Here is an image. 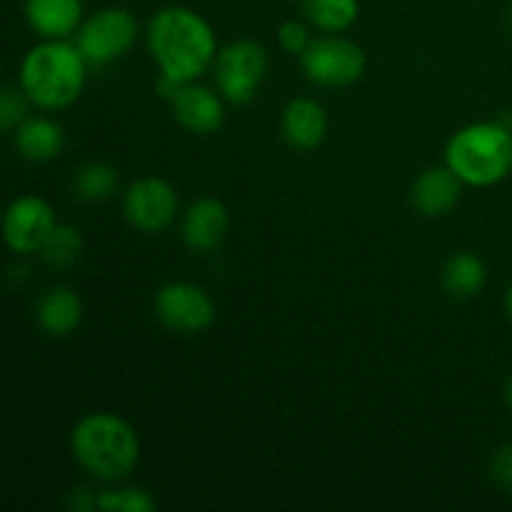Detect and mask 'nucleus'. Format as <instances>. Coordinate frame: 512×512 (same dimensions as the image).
<instances>
[{
  "mask_svg": "<svg viewBox=\"0 0 512 512\" xmlns=\"http://www.w3.org/2000/svg\"><path fill=\"white\" fill-rule=\"evenodd\" d=\"M180 213V198L173 183L158 175L133 180L123 193V215L135 230L158 235L173 228Z\"/></svg>",
  "mask_w": 512,
  "mask_h": 512,
  "instance_id": "6e6552de",
  "label": "nucleus"
},
{
  "mask_svg": "<svg viewBox=\"0 0 512 512\" xmlns=\"http://www.w3.org/2000/svg\"><path fill=\"white\" fill-rule=\"evenodd\" d=\"M68 508L75 512H90V510H98V493L85 485H78L68 493Z\"/></svg>",
  "mask_w": 512,
  "mask_h": 512,
  "instance_id": "a878e982",
  "label": "nucleus"
},
{
  "mask_svg": "<svg viewBox=\"0 0 512 512\" xmlns=\"http://www.w3.org/2000/svg\"><path fill=\"white\" fill-rule=\"evenodd\" d=\"M30 100L23 88H10L0 85V130H15L25 118H28Z\"/></svg>",
  "mask_w": 512,
  "mask_h": 512,
  "instance_id": "5701e85b",
  "label": "nucleus"
},
{
  "mask_svg": "<svg viewBox=\"0 0 512 512\" xmlns=\"http://www.w3.org/2000/svg\"><path fill=\"white\" fill-rule=\"evenodd\" d=\"M15 150L28 163H50L65 150V130L48 115H28L13 130Z\"/></svg>",
  "mask_w": 512,
  "mask_h": 512,
  "instance_id": "f3484780",
  "label": "nucleus"
},
{
  "mask_svg": "<svg viewBox=\"0 0 512 512\" xmlns=\"http://www.w3.org/2000/svg\"><path fill=\"white\" fill-rule=\"evenodd\" d=\"M510 175H512V163H510Z\"/></svg>",
  "mask_w": 512,
  "mask_h": 512,
  "instance_id": "7c9ffc66",
  "label": "nucleus"
},
{
  "mask_svg": "<svg viewBox=\"0 0 512 512\" xmlns=\"http://www.w3.org/2000/svg\"><path fill=\"white\" fill-rule=\"evenodd\" d=\"M303 15L320 33H345L360 15V0H300Z\"/></svg>",
  "mask_w": 512,
  "mask_h": 512,
  "instance_id": "aec40b11",
  "label": "nucleus"
},
{
  "mask_svg": "<svg viewBox=\"0 0 512 512\" xmlns=\"http://www.w3.org/2000/svg\"><path fill=\"white\" fill-rule=\"evenodd\" d=\"M305 78L318 88H348L365 75V50L340 33H323L298 55Z\"/></svg>",
  "mask_w": 512,
  "mask_h": 512,
  "instance_id": "0eeeda50",
  "label": "nucleus"
},
{
  "mask_svg": "<svg viewBox=\"0 0 512 512\" xmlns=\"http://www.w3.org/2000/svg\"><path fill=\"white\" fill-rule=\"evenodd\" d=\"M40 258L45 265L55 270H65L70 265L78 263V258L83 255V235L75 225L70 223H55V228L50 230L48 240L40 248Z\"/></svg>",
  "mask_w": 512,
  "mask_h": 512,
  "instance_id": "412c9836",
  "label": "nucleus"
},
{
  "mask_svg": "<svg viewBox=\"0 0 512 512\" xmlns=\"http://www.w3.org/2000/svg\"><path fill=\"white\" fill-rule=\"evenodd\" d=\"M175 123L193 135H213L225 123V100L215 88L198 80L183 83L168 100Z\"/></svg>",
  "mask_w": 512,
  "mask_h": 512,
  "instance_id": "9b49d317",
  "label": "nucleus"
},
{
  "mask_svg": "<svg viewBox=\"0 0 512 512\" xmlns=\"http://www.w3.org/2000/svg\"><path fill=\"white\" fill-rule=\"evenodd\" d=\"M145 45L158 73L178 83H193L208 73L220 50L213 25L188 5L155 10L145 28Z\"/></svg>",
  "mask_w": 512,
  "mask_h": 512,
  "instance_id": "f257e3e1",
  "label": "nucleus"
},
{
  "mask_svg": "<svg viewBox=\"0 0 512 512\" xmlns=\"http://www.w3.org/2000/svg\"><path fill=\"white\" fill-rule=\"evenodd\" d=\"M488 478L493 480L495 488L503 490L505 495H512V443L498 445L490 453Z\"/></svg>",
  "mask_w": 512,
  "mask_h": 512,
  "instance_id": "b1692460",
  "label": "nucleus"
},
{
  "mask_svg": "<svg viewBox=\"0 0 512 512\" xmlns=\"http://www.w3.org/2000/svg\"><path fill=\"white\" fill-rule=\"evenodd\" d=\"M88 68L73 40H40L20 60L18 83L30 105L55 113L83 95Z\"/></svg>",
  "mask_w": 512,
  "mask_h": 512,
  "instance_id": "f03ea898",
  "label": "nucleus"
},
{
  "mask_svg": "<svg viewBox=\"0 0 512 512\" xmlns=\"http://www.w3.org/2000/svg\"><path fill=\"white\" fill-rule=\"evenodd\" d=\"M55 223L58 218L48 200L40 195H20L5 208L0 235L10 253L33 255L40 253Z\"/></svg>",
  "mask_w": 512,
  "mask_h": 512,
  "instance_id": "9d476101",
  "label": "nucleus"
},
{
  "mask_svg": "<svg viewBox=\"0 0 512 512\" xmlns=\"http://www.w3.org/2000/svg\"><path fill=\"white\" fill-rule=\"evenodd\" d=\"M488 283V265L473 250H458L450 255L440 273V285L453 300L478 298Z\"/></svg>",
  "mask_w": 512,
  "mask_h": 512,
  "instance_id": "a211bd4d",
  "label": "nucleus"
},
{
  "mask_svg": "<svg viewBox=\"0 0 512 512\" xmlns=\"http://www.w3.org/2000/svg\"><path fill=\"white\" fill-rule=\"evenodd\" d=\"M3 213L5 210H3V205H0V228H3Z\"/></svg>",
  "mask_w": 512,
  "mask_h": 512,
  "instance_id": "c85d7f7f",
  "label": "nucleus"
},
{
  "mask_svg": "<svg viewBox=\"0 0 512 512\" xmlns=\"http://www.w3.org/2000/svg\"><path fill=\"white\" fill-rule=\"evenodd\" d=\"M465 183L448 165H430L410 185V205L423 218H443L458 208Z\"/></svg>",
  "mask_w": 512,
  "mask_h": 512,
  "instance_id": "f8f14e48",
  "label": "nucleus"
},
{
  "mask_svg": "<svg viewBox=\"0 0 512 512\" xmlns=\"http://www.w3.org/2000/svg\"><path fill=\"white\" fill-rule=\"evenodd\" d=\"M508 23H510V28H512V10L508 13Z\"/></svg>",
  "mask_w": 512,
  "mask_h": 512,
  "instance_id": "c756f323",
  "label": "nucleus"
},
{
  "mask_svg": "<svg viewBox=\"0 0 512 512\" xmlns=\"http://www.w3.org/2000/svg\"><path fill=\"white\" fill-rule=\"evenodd\" d=\"M505 315H508L510 323H512V283H510V288L505 290Z\"/></svg>",
  "mask_w": 512,
  "mask_h": 512,
  "instance_id": "bb28decb",
  "label": "nucleus"
},
{
  "mask_svg": "<svg viewBox=\"0 0 512 512\" xmlns=\"http://www.w3.org/2000/svg\"><path fill=\"white\" fill-rule=\"evenodd\" d=\"M330 120L315 98H293L280 113V133L295 150H315L328 138Z\"/></svg>",
  "mask_w": 512,
  "mask_h": 512,
  "instance_id": "2eb2a0df",
  "label": "nucleus"
},
{
  "mask_svg": "<svg viewBox=\"0 0 512 512\" xmlns=\"http://www.w3.org/2000/svg\"><path fill=\"white\" fill-rule=\"evenodd\" d=\"M512 128L503 120H478L463 125L445 145V165L465 188H493L510 175Z\"/></svg>",
  "mask_w": 512,
  "mask_h": 512,
  "instance_id": "20e7f679",
  "label": "nucleus"
},
{
  "mask_svg": "<svg viewBox=\"0 0 512 512\" xmlns=\"http://www.w3.org/2000/svg\"><path fill=\"white\" fill-rule=\"evenodd\" d=\"M70 453L90 478L120 483L140 463L138 430L115 413H88L70 430Z\"/></svg>",
  "mask_w": 512,
  "mask_h": 512,
  "instance_id": "7ed1b4c3",
  "label": "nucleus"
},
{
  "mask_svg": "<svg viewBox=\"0 0 512 512\" xmlns=\"http://www.w3.org/2000/svg\"><path fill=\"white\" fill-rule=\"evenodd\" d=\"M25 20L40 40H70L85 20L83 0H25Z\"/></svg>",
  "mask_w": 512,
  "mask_h": 512,
  "instance_id": "4468645a",
  "label": "nucleus"
},
{
  "mask_svg": "<svg viewBox=\"0 0 512 512\" xmlns=\"http://www.w3.org/2000/svg\"><path fill=\"white\" fill-rule=\"evenodd\" d=\"M70 185H73V193L85 203H103V200H110L118 193L120 173L110 163L90 160V163L75 168Z\"/></svg>",
  "mask_w": 512,
  "mask_h": 512,
  "instance_id": "6ab92c4d",
  "label": "nucleus"
},
{
  "mask_svg": "<svg viewBox=\"0 0 512 512\" xmlns=\"http://www.w3.org/2000/svg\"><path fill=\"white\" fill-rule=\"evenodd\" d=\"M138 40V18L128 8L108 5L83 20L73 43L90 68H108L133 50Z\"/></svg>",
  "mask_w": 512,
  "mask_h": 512,
  "instance_id": "423d86ee",
  "label": "nucleus"
},
{
  "mask_svg": "<svg viewBox=\"0 0 512 512\" xmlns=\"http://www.w3.org/2000/svg\"><path fill=\"white\" fill-rule=\"evenodd\" d=\"M505 405H508V410L512 413V373H510L508 383H505Z\"/></svg>",
  "mask_w": 512,
  "mask_h": 512,
  "instance_id": "cd10ccee",
  "label": "nucleus"
},
{
  "mask_svg": "<svg viewBox=\"0 0 512 512\" xmlns=\"http://www.w3.org/2000/svg\"><path fill=\"white\" fill-rule=\"evenodd\" d=\"M230 228V213L223 200L198 198L188 205L180 223L183 243L195 253H210L225 240Z\"/></svg>",
  "mask_w": 512,
  "mask_h": 512,
  "instance_id": "ddd939ff",
  "label": "nucleus"
},
{
  "mask_svg": "<svg viewBox=\"0 0 512 512\" xmlns=\"http://www.w3.org/2000/svg\"><path fill=\"white\" fill-rule=\"evenodd\" d=\"M268 70V50L258 40L240 38L218 50L210 73H213L215 90L223 95L225 103L245 105L263 88Z\"/></svg>",
  "mask_w": 512,
  "mask_h": 512,
  "instance_id": "39448f33",
  "label": "nucleus"
},
{
  "mask_svg": "<svg viewBox=\"0 0 512 512\" xmlns=\"http://www.w3.org/2000/svg\"><path fill=\"white\" fill-rule=\"evenodd\" d=\"M155 505L153 495L138 485L98 490V510L103 512H153Z\"/></svg>",
  "mask_w": 512,
  "mask_h": 512,
  "instance_id": "4be33fe9",
  "label": "nucleus"
},
{
  "mask_svg": "<svg viewBox=\"0 0 512 512\" xmlns=\"http://www.w3.org/2000/svg\"><path fill=\"white\" fill-rule=\"evenodd\" d=\"M313 40L310 35V23H303V20H285L278 28V43L285 53L300 55L308 43Z\"/></svg>",
  "mask_w": 512,
  "mask_h": 512,
  "instance_id": "393cba45",
  "label": "nucleus"
},
{
  "mask_svg": "<svg viewBox=\"0 0 512 512\" xmlns=\"http://www.w3.org/2000/svg\"><path fill=\"white\" fill-rule=\"evenodd\" d=\"M83 298L70 285H53L35 303L38 328L50 338H68L83 323Z\"/></svg>",
  "mask_w": 512,
  "mask_h": 512,
  "instance_id": "dca6fc26",
  "label": "nucleus"
},
{
  "mask_svg": "<svg viewBox=\"0 0 512 512\" xmlns=\"http://www.w3.org/2000/svg\"><path fill=\"white\" fill-rule=\"evenodd\" d=\"M155 318L180 335H198L215 320V303L210 293L188 280L160 285L153 298Z\"/></svg>",
  "mask_w": 512,
  "mask_h": 512,
  "instance_id": "1a4fd4ad",
  "label": "nucleus"
}]
</instances>
